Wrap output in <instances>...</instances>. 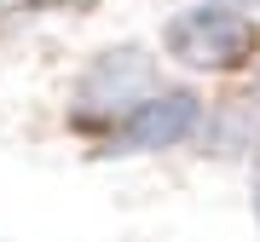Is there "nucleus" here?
<instances>
[{"label": "nucleus", "instance_id": "f257e3e1", "mask_svg": "<svg viewBox=\"0 0 260 242\" xmlns=\"http://www.w3.org/2000/svg\"><path fill=\"white\" fill-rule=\"evenodd\" d=\"M156 52L185 75H249L260 64V18L243 0H179V12L162 18Z\"/></svg>", "mask_w": 260, "mask_h": 242}, {"label": "nucleus", "instance_id": "f03ea898", "mask_svg": "<svg viewBox=\"0 0 260 242\" xmlns=\"http://www.w3.org/2000/svg\"><path fill=\"white\" fill-rule=\"evenodd\" d=\"M162 87V52L139 47V41H116L99 47L93 58H81L64 98V127L81 139H104L133 104H145Z\"/></svg>", "mask_w": 260, "mask_h": 242}, {"label": "nucleus", "instance_id": "7ed1b4c3", "mask_svg": "<svg viewBox=\"0 0 260 242\" xmlns=\"http://www.w3.org/2000/svg\"><path fill=\"white\" fill-rule=\"evenodd\" d=\"M208 115V98L197 93L191 81H162L145 104H133L127 115L116 121L110 133L99 139L104 162H133V156H174V150L197 144Z\"/></svg>", "mask_w": 260, "mask_h": 242}, {"label": "nucleus", "instance_id": "20e7f679", "mask_svg": "<svg viewBox=\"0 0 260 242\" xmlns=\"http://www.w3.org/2000/svg\"><path fill=\"white\" fill-rule=\"evenodd\" d=\"M203 162H254L260 156V104L254 98H220L208 104L203 133H197Z\"/></svg>", "mask_w": 260, "mask_h": 242}, {"label": "nucleus", "instance_id": "39448f33", "mask_svg": "<svg viewBox=\"0 0 260 242\" xmlns=\"http://www.w3.org/2000/svg\"><path fill=\"white\" fill-rule=\"evenodd\" d=\"M249 168H254V179H249V208H254V225H260V156L249 162Z\"/></svg>", "mask_w": 260, "mask_h": 242}, {"label": "nucleus", "instance_id": "423d86ee", "mask_svg": "<svg viewBox=\"0 0 260 242\" xmlns=\"http://www.w3.org/2000/svg\"><path fill=\"white\" fill-rule=\"evenodd\" d=\"M249 98H254V104H260V64H254V69H249Z\"/></svg>", "mask_w": 260, "mask_h": 242}]
</instances>
